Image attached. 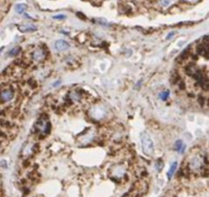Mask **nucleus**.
<instances>
[{
	"label": "nucleus",
	"instance_id": "obj_8",
	"mask_svg": "<svg viewBox=\"0 0 209 197\" xmlns=\"http://www.w3.org/2000/svg\"><path fill=\"white\" fill-rule=\"evenodd\" d=\"M174 150L179 153H184L185 150V145L184 144V142L182 140H177L174 144Z\"/></svg>",
	"mask_w": 209,
	"mask_h": 197
},
{
	"label": "nucleus",
	"instance_id": "obj_14",
	"mask_svg": "<svg viewBox=\"0 0 209 197\" xmlns=\"http://www.w3.org/2000/svg\"><path fill=\"white\" fill-rule=\"evenodd\" d=\"M198 103L200 104V106H202V107H204V106L207 105V98L202 97V95H200L199 98H198Z\"/></svg>",
	"mask_w": 209,
	"mask_h": 197
},
{
	"label": "nucleus",
	"instance_id": "obj_3",
	"mask_svg": "<svg viewBox=\"0 0 209 197\" xmlns=\"http://www.w3.org/2000/svg\"><path fill=\"white\" fill-rule=\"evenodd\" d=\"M14 92L11 89H4L0 92V102L2 103H8L14 98Z\"/></svg>",
	"mask_w": 209,
	"mask_h": 197
},
{
	"label": "nucleus",
	"instance_id": "obj_15",
	"mask_svg": "<svg viewBox=\"0 0 209 197\" xmlns=\"http://www.w3.org/2000/svg\"><path fill=\"white\" fill-rule=\"evenodd\" d=\"M156 168H157V170L158 172H161L162 170V168H163V161H162V159H158L157 160V162H156Z\"/></svg>",
	"mask_w": 209,
	"mask_h": 197
},
{
	"label": "nucleus",
	"instance_id": "obj_5",
	"mask_svg": "<svg viewBox=\"0 0 209 197\" xmlns=\"http://www.w3.org/2000/svg\"><path fill=\"white\" fill-rule=\"evenodd\" d=\"M125 175V170L122 165H117L113 168V179L114 180H122Z\"/></svg>",
	"mask_w": 209,
	"mask_h": 197
},
{
	"label": "nucleus",
	"instance_id": "obj_16",
	"mask_svg": "<svg viewBox=\"0 0 209 197\" xmlns=\"http://www.w3.org/2000/svg\"><path fill=\"white\" fill-rule=\"evenodd\" d=\"M171 3V0H161L160 1V5H162L163 7H166Z\"/></svg>",
	"mask_w": 209,
	"mask_h": 197
},
{
	"label": "nucleus",
	"instance_id": "obj_13",
	"mask_svg": "<svg viewBox=\"0 0 209 197\" xmlns=\"http://www.w3.org/2000/svg\"><path fill=\"white\" fill-rule=\"evenodd\" d=\"M169 95H170L169 90H167V89L166 90H163V92L160 94V98H161V100H163V101H165V100H167V98H168Z\"/></svg>",
	"mask_w": 209,
	"mask_h": 197
},
{
	"label": "nucleus",
	"instance_id": "obj_19",
	"mask_svg": "<svg viewBox=\"0 0 209 197\" xmlns=\"http://www.w3.org/2000/svg\"><path fill=\"white\" fill-rule=\"evenodd\" d=\"M61 84V81H56V83H53V86H58V85Z\"/></svg>",
	"mask_w": 209,
	"mask_h": 197
},
{
	"label": "nucleus",
	"instance_id": "obj_12",
	"mask_svg": "<svg viewBox=\"0 0 209 197\" xmlns=\"http://www.w3.org/2000/svg\"><path fill=\"white\" fill-rule=\"evenodd\" d=\"M20 53H21V47L20 46H17V47H14L12 49H10V51L8 53V56L9 57H17Z\"/></svg>",
	"mask_w": 209,
	"mask_h": 197
},
{
	"label": "nucleus",
	"instance_id": "obj_11",
	"mask_svg": "<svg viewBox=\"0 0 209 197\" xmlns=\"http://www.w3.org/2000/svg\"><path fill=\"white\" fill-rule=\"evenodd\" d=\"M19 30L21 32L25 33V32H33V31H36L37 28L34 27V26H19Z\"/></svg>",
	"mask_w": 209,
	"mask_h": 197
},
{
	"label": "nucleus",
	"instance_id": "obj_17",
	"mask_svg": "<svg viewBox=\"0 0 209 197\" xmlns=\"http://www.w3.org/2000/svg\"><path fill=\"white\" fill-rule=\"evenodd\" d=\"M53 19L55 20H65L66 15H53Z\"/></svg>",
	"mask_w": 209,
	"mask_h": 197
},
{
	"label": "nucleus",
	"instance_id": "obj_1",
	"mask_svg": "<svg viewBox=\"0 0 209 197\" xmlns=\"http://www.w3.org/2000/svg\"><path fill=\"white\" fill-rule=\"evenodd\" d=\"M141 148H143V151L147 156L152 157L154 154L155 148H154V143L153 140H152L151 136L146 133V131H143L141 134Z\"/></svg>",
	"mask_w": 209,
	"mask_h": 197
},
{
	"label": "nucleus",
	"instance_id": "obj_18",
	"mask_svg": "<svg viewBox=\"0 0 209 197\" xmlns=\"http://www.w3.org/2000/svg\"><path fill=\"white\" fill-rule=\"evenodd\" d=\"M175 35V32L173 31V32H170L168 35H167V37H166V39H170V38H172L173 36Z\"/></svg>",
	"mask_w": 209,
	"mask_h": 197
},
{
	"label": "nucleus",
	"instance_id": "obj_21",
	"mask_svg": "<svg viewBox=\"0 0 209 197\" xmlns=\"http://www.w3.org/2000/svg\"><path fill=\"white\" fill-rule=\"evenodd\" d=\"M0 184H1V182H0Z\"/></svg>",
	"mask_w": 209,
	"mask_h": 197
},
{
	"label": "nucleus",
	"instance_id": "obj_10",
	"mask_svg": "<svg viewBox=\"0 0 209 197\" xmlns=\"http://www.w3.org/2000/svg\"><path fill=\"white\" fill-rule=\"evenodd\" d=\"M27 8H28V6L25 3L17 4L15 5V12H17V14H20V15H23V14H25V11L27 10Z\"/></svg>",
	"mask_w": 209,
	"mask_h": 197
},
{
	"label": "nucleus",
	"instance_id": "obj_2",
	"mask_svg": "<svg viewBox=\"0 0 209 197\" xmlns=\"http://www.w3.org/2000/svg\"><path fill=\"white\" fill-rule=\"evenodd\" d=\"M188 166H189L190 170H192L193 173L201 172L202 168L204 167V158L201 157L200 155H195V156H193L190 159Z\"/></svg>",
	"mask_w": 209,
	"mask_h": 197
},
{
	"label": "nucleus",
	"instance_id": "obj_4",
	"mask_svg": "<svg viewBox=\"0 0 209 197\" xmlns=\"http://www.w3.org/2000/svg\"><path fill=\"white\" fill-rule=\"evenodd\" d=\"M32 58L34 61L38 62V63H40V62L44 61L45 58H46V51L44 50V49L38 47L36 48L34 51H33L32 53Z\"/></svg>",
	"mask_w": 209,
	"mask_h": 197
},
{
	"label": "nucleus",
	"instance_id": "obj_20",
	"mask_svg": "<svg viewBox=\"0 0 209 197\" xmlns=\"http://www.w3.org/2000/svg\"><path fill=\"white\" fill-rule=\"evenodd\" d=\"M3 48H4V47H3V46H2V47H0V53H2V50H3Z\"/></svg>",
	"mask_w": 209,
	"mask_h": 197
},
{
	"label": "nucleus",
	"instance_id": "obj_7",
	"mask_svg": "<svg viewBox=\"0 0 209 197\" xmlns=\"http://www.w3.org/2000/svg\"><path fill=\"white\" fill-rule=\"evenodd\" d=\"M197 53L200 56L204 57L206 59H209V46L206 44H200L197 47Z\"/></svg>",
	"mask_w": 209,
	"mask_h": 197
},
{
	"label": "nucleus",
	"instance_id": "obj_6",
	"mask_svg": "<svg viewBox=\"0 0 209 197\" xmlns=\"http://www.w3.org/2000/svg\"><path fill=\"white\" fill-rule=\"evenodd\" d=\"M55 48L58 51H66L70 48V44L66 40H56L55 42Z\"/></svg>",
	"mask_w": 209,
	"mask_h": 197
},
{
	"label": "nucleus",
	"instance_id": "obj_9",
	"mask_svg": "<svg viewBox=\"0 0 209 197\" xmlns=\"http://www.w3.org/2000/svg\"><path fill=\"white\" fill-rule=\"evenodd\" d=\"M176 168H177V162L176 161L172 162L171 165H170V167H169V170H168V173H167V179H168V180H170V179L172 178V176L174 175Z\"/></svg>",
	"mask_w": 209,
	"mask_h": 197
}]
</instances>
